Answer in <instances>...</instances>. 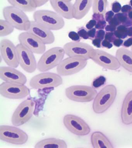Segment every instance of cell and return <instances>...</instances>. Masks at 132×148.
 I'll return each instance as SVG.
<instances>
[{"mask_svg":"<svg viewBox=\"0 0 132 148\" xmlns=\"http://www.w3.org/2000/svg\"><path fill=\"white\" fill-rule=\"evenodd\" d=\"M117 94V88L114 85L105 86L94 99L92 105L94 112L97 114H101L106 112L114 102Z\"/></svg>","mask_w":132,"mask_h":148,"instance_id":"1","label":"cell"},{"mask_svg":"<svg viewBox=\"0 0 132 148\" xmlns=\"http://www.w3.org/2000/svg\"><path fill=\"white\" fill-rule=\"evenodd\" d=\"M34 21L51 31H58L64 27V18L55 11L39 10L33 14Z\"/></svg>","mask_w":132,"mask_h":148,"instance_id":"2","label":"cell"},{"mask_svg":"<svg viewBox=\"0 0 132 148\" xmlns=\"http://www.w3.org/2000/svg\"><path fill=\"white\" fill-rule=\"evenodd\" d=\"M4 19L8 22L15 29L21 31H28L30 26L31 21L25 12L12 5L3 9Z\"/></svg>","mask_w":132,"mask_h":148,"instance_id":"3","label":"cell"},{"mask_svg":"<svg viewBox=\"0 0 132 148\" xmlns=\"http://www.w3.org/2000/svg\"><path fill=\"white\" fill-rule=\"evenodd\" d=\"M65 55L63 47H55L46 51L37 62V69L41 72H47L57 67Z\"/></svg>","mask_w":132,"mask_h":148,"instance_id":"4","label":"cell"},{"mask_svg":"<svg viewBox=\"0 0 132 148\" xmlns=\"http://www.w3.org/2000/svg\"><path fill=\"white\" fill-rule=\"evenodd\" d=\"M88 60L79 56H68L57 67V72L61 76H68L79 72L87 64Z\"/></svg>","mask_w":132,"mask_h":148,"instance_id":"5","label":"cell"},{"mask_svg":"<svg viewBox=\"0 0 132 148\" xmlns=\"http://www.w3.org/2000/svg\"><path fill=\"white\" fill-rule=\"evenodd\" d=\"M65 95L67 98L77 102H89L94 99L97 92L93 87L85 85H73L66 88Z\"/></svg>","mask_w":132,"mask_h":148,"instance_id":"6","label":"cell"},{"mask_svg":"<svg viewBox=\"0 0 132 148\" xmlns=\"http://www.w3.org/2000/svg\"><path fill=\"white\" fill-rule=\"evenodd\" d=\"M63 79L58 73L42 72L33 76L30 81L32 88L40 89L47 88H56L63 84Z\"/></svg>","mask_w":132,"mask_h":148,"instance_id":"7","label":"cell"},{"mask_svg":"<svg viewBox=\"0 0 132 148\" xmlns=\"http://www.w3.org/2000/svg\"><path fill=\"white\" fill-rule=\"evenodd\" d=\"M0 139L11 144L22 145L28 140V136L24 131L14 126H0Z\"/></svg>","mask_w":132,"mask_h":148,"instance_id":"8","label":"cell"},{"mask_svg":"<svg viewBox=\"0 0 132 148\" xmlns=\"http://www.w3.org/2000/svg\"><path fill=\"white\" fill-rule=\"evenodd\" d=\"M35 102L27 99L22 102L14 112L11 117V123L16 127L25 124L29 121L34 112Z\"/></svg>","mask_w":132,"mask_h":148,"instance_id":"9","label":"cell"},{"mask_svg":"<svg viewBox=\"0 0 132 148\" xmlns=\"http://www.w3.org/2000/svg\"><path fill=\"white\" fill-rule=\"evenodd\" d=\"M30 91L25 84L3 82L0 85V94L10 99H23L29 95Z\"/></svg>","mask_w":132,"mask_h":148,"instance_id":"10","label":"cell"},{"mask_svg":"<svg viewBox=\"0 0 132 148\" xmlns=\"http://www.w3.org/2000/svg\"><path fill=\"white\" fill-rule=\"evenodd\" d=\"M63 121L64 125L68 130L77 136H85L91 132L89 125L77 116L66 114L64 117Z\"/></svg>","mask_w":132,"mask_h":148,"instance_id":"11","label":"cell"},{"mask_svg":"<svg viewBox=\"0 0 132 148\" xmlns=\"http://www.w3.org/2000/svg\"><path fill=\"white\" fill-rule=\"evenodd\" d=\"M1 58L8 66L18 68L19 65L17 46L10 39H2L0 42Z\"/></svg>","mask_w":132,"mask_h":148,"instance_id":"12","label":"cell"},{"mask_svg":"<svg viewBox=\"0 0 132 148\" xmlns=\"http://www.w3.org/2000/svg\"><path fill=\"white\" fill-rule=\"evenodd\" d=\"M63 48L68 56H79L86 60L91 59L94 49L88 44L79 41H72L65 44Z\"/></svg>","mask_w":132,"mask_h":148,"instance_id":"13","label":"cell"},{"mask_svg":"<svg viewBox=\"0 0 132 148\" xmlns=\"http://www.w3.org/2000/svg\"><path fill=\"white\" fill-rule=\"evenodd\" d=\"M18 39L19 44L34 54H41L46 51V44L31 32L28 31L21 32L18 36Z\"/></svg>","mask_w":132,"mask_h":148,"instance_id":"14","label":"cell"},{"mask_svg":"<svg viewBox=\"0 0 132 148\" xmlns=\"http://www.w3.org/2000/svg\"><path fill=\"white\" fill-rule=\"evenodd\" d=\"M17 47L19 65L26 72L34 73L37 67L34 53L21 44H18Z\"/></svg>","mask_w":132,"mask_h":148,"instance_id":"15","label":"cell"},{"mask_svg":"<svg viewBox=\"0 0 132 148\" xmlns=\"http://www.w3.org/2000/svg\"><path fill=\"white\" fill-rule=\"evenodd\" d=\"M91 59L99 65L109 70H117L121 66L116 56L100 49L94 50Z\"/></svg>","mask_w":132,"mask_h":148,"instance_id":"16","label":"cell"},{"mask_svg":"<svg viewBox=\"0 0 132 148\" xmlns=\"http://www.w3.org/2000/svg\"><path fill=\"white\" fill-rule=\"evenodd\" d=\"M0 78L5 82L24 84L27 81V77L23 73L9 66L0 67Z\"/></svg>","mask_w":132,"mask_h":148,"instance_id":"17","label":"cell"},{"mask_svg":"<svg viewBox=\"0 0 132 148\" xmlns=\"http://www.w3.org/2000/svg\"><path fill=\"white\" fill-rule=\"evenodd\" d=\"M28 31L36 36L46 45H51L55 41V36L53 31L34 20L31 21L30 26Z\"/></svg>","mask_w":132,"mask_h":148,"instance_id":"18","label":"cell"},{"mask_svg":"<svg viewBox=\"0 0 132 148\" xmlns=\"http://www.w3.org/2000/svg\"><path fill=\"white\" fill-rule=\"evenodd\" d=\"M51 5L55 12L64 18H74L73 4L69 0H50Z\"/></svg>","mask_w":132,"mask_h":148,"instance_id":"19","label":"cell"},{"mask_svg":"<svg viewBox=\"0 0 132 148\" xmlns=\"http://www.w3.org/2000/svg\"><path fill=\"white\" fill-rule=\"evenodd\" d=\"M122 122L125 125L132 124V90L126 95L121 110Z\"/></svg>","mask_w":132,"mask_h":148,"instance_id":"20","label":"cell"},{"mask_svg":"<svg viewBox=\"0 0 132 148\" xmlns=\"http://www.w3.org/2000/svg\"><path fill=\"white\" fill-rule=\"evenodd\" d=\"M93 0H75L73 3V17L80 20L85 17L92 7Z\"/></svg>","mask_w":132,"mask_h":148,"instance_id":"21","label":"cell"},{"mask_svg":"<svg viewBox=\"0 0 132 148\" xmlns=\"http://www.w3.org/2000/svg\"><path fill=\"white\" fill-rule=\"evenodd\" d=\"M120 66L127 71L132 73V52L124 47L118 49L116 52Z\"/></svg>","mask_w":132,"mask_h":148,"instance_id":"22","label":"cell"},{"mask_svg":"<svg viewBox=\"0 0 132 148\" xmlns=\"http://www.w3.org/2000/svg\"><path fill=\"white\" fill-rule=\"evenodd\" d=\"M91 142L94 148H113L111 141L102 132H95L91 136Z\"/></svg>","mask_w":132,"mask_h":148,"instance_id":"23","label":"cell"},{"mask_svg":"<svg viewBox=\"0 0 132 148\" xmlns=\"http://www.w3.org/2000/svg\"><path fill=\"white\" fill-rule=\"evenodd\" d=\"M35 148H67L66 142L61 139L47 138L38 142L35 146Z\"/></svg>","mask_w":132,"mask_h":148,"instance_id":"24","label":"cell"},{"mask_svg":"<svg viewBox=\"0 0 132 148\" xmlns=\"http://www.w3.org/2000/svg\"><path fill=\"white\" fill-rule=\"evenodd\" d=\"M11 5L25 12H32L37 9L33 0H7Z\"/></svg>","mask_w":132,"mask_h":148,"instance_id":"25","label":"cell"},{"mask_svg":"<svg viewBox=\"0 0 132 148\" xmlns=\"http://www.w3.org/2000/svg\"><path fill=\"white\" fill-rule=\"evenodd\" d=\"M108 5L107 0H93V10L95 14L104 16Z\"/></svg>","mask_w":132,"mask_h":148,"instance_id":"26","label":"cell"},{"mask_svg":"<svg viewBox=\"0 0 132 148\" xmlns=\"http://www.w3.org/2000/svg\"><path fill=\"white\" fill-rule=\"evenodd\" d=\"M15 28L5 19H0V36L5 37L13 32Z\"/></svg>","mask_w":132,"mask_h":148,"instance_id":"27","label":"cell"},{"mask_svg":"<svg viewBox=\"0 0 132 148\" xmlns=\"http://www.w3.org/2000/svg\"><path fill=\"white\" fill-rule=\"evenodd\" d=\"M106 79L104 76H100L94 80L92 83V87L94 88L100 87L106 83Z\"/></svg>","mask_w":132,"mask_h":148,"instance_id":"28","label":"cell"},{"mask_svg":"<svg viewBox=\"0 0 132 148\" xmlns=\"http://www.w3.org/2000/svg\"><path fill=\"white\" fill-rule=\"evenodd\" d=\"M50 0H33L35 5L37 8H40L46 4Z\"/></svg>","mask_w":132,"mask_h":148,"instance_id":"29","label":"cell"},{"mask_svg":"<svg viewBox=\"0 0 132 148\" xmlns=\"http://www.w3.org/2000/svg\"><path fill=\"white\" fill-rule=\"evenodd\" d=\"M121 9V6L120 3L117 2H113L112 4V10L115 12H119Z\"/></svg>","mask_w":132,"mask_h":148,"instance_id":"30","label":"cell"},{"mask_svg":"<svg viewBox=\"0 0 132 148\" xmlns=\"http://www.w3.org/2000/svg\"><path fill=\"white\" fill-rule=\"evenodd\" d=\"M69 38L72 39L74 41H77L80 37L78 34L74 32H70L69 33Z\"/></svg>","mask_w":132,"mask_h":148,"instance_id":"31","label":"cell"},{"mask_svg":"<svg viewBox=\"0 0 132 148\" xmlns=\"http://www.w3.org/2000/svg\"><path fill=\"white\" fill-rule=\"evenodd\" d=\"M77 34L80 37H82L83 38H85V39L88 38L89 37L88 32L84 29H80L78 31Z\"/></svg>","mask_w":132,"mask_h":148,"instance_id":"32","label":"cell"},{"mask_svg":"<svg viewBox=\"0 0 132 148\" xmlns=\"http://www.w3.org/2000/svg\"><path fill=\"white\" fill-rule=\"evenodd\" d=\"M131 9V6L126 5H124V6L122 7V11L125 12L130 10Z\"/></svg>","mask_w":132,"mask_h":148,"instance_id":"33","label":"cell"},{"mask_svg":"<svg viewBox=\"0 0 132 148\" xmlns=\"http://www.w3.org/2000/svg\"><path fill=\"white\" fill-rule=\"evenodd\" d=\"M130 4L132 6V0H131L130 1Z\"/></svg>","mask_w":132,"mask_h":148,"instance_id":"34","label":"cell"},{"mask_svg":"<svg viewBox=\"0 0 132 148\" xmlns=\"http://www.w3.org/2000/svg\"><path fill=\"white\" fill-rule=\"evenodd\" d=\"M131 51L132 52V46H131Z\"/></svg>","mask_w":132,"mask_h":148,"instance_id":"35","label":"cell"},{"mask_svg":"<svg viewBox=\"0 0 132 148\" xmlns=\"http://www.w3.org/2000/svg\"><path fill=\"white\" fill-rule=\"evenodd\" d=\"M69 1H73V0H69Z\"/></svg>","mask_w":132,"mask_h":148,"instance_id":"36","label":"cell"}]
</instances>
